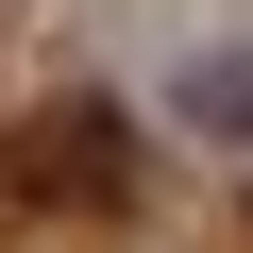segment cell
<instances>
[{
	"mask_svg": "<svg viewBox=\"0 0 253 253\" xmlns=\"http://www.w3.org/2000/svg\"><path fill=\"white\" fill-rule=\"evenodd\" d=\"M17 203L34 219H135V118H118L101 84H51L34 118H17Z\"/></svg>",
	"mask_w": 253,
	"mask_h": 253,
	"instance_id": "1",
	"label": "cell"
},
{
	"mask_svg": "<svg viewBox=\"0 0 253 253\" xmlns=\"http://www.w3.org/2000/svg\"><path fill=\"white\" fill-rule=\"evenodd\" d=\"M219 253H253V186H236V203H219Z\"/></svg>",
	"mask_w": 253,
	"mask_h": 253,
	"instance_id": "3",
	"label": "cell"
},
{
	"mask_svg": "<svg viewBox=\"0 0 253 253\" xmlns=\"http://www.w3.org/2000/svg\"><path fill=\"white\" fill-rule=\"evenodd\" d=\"M186 118H203V135H253V68H203V84H186Z\"/></svg>",
	"mask_w": 253,
	"mask_h": 253,
	"instance_id": "2",
	"label": "cell"
}]
</instances>
